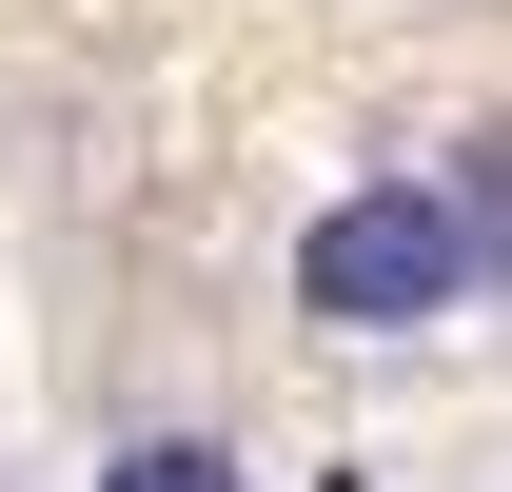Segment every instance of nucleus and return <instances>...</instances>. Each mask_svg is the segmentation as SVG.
Wrapping results in <instances>:
<instances>
[{"label":"nucleus","mask_w":512,"mask_h":492,"mask_svg":"<svg viewBox=\"0 0 512 492\" xmlns=\"http://www.w3.org/2000/svg\"><path fill=\"white\" fill-rule=\"evenodd\" d=\"M473 296V237H453V178H355L296 217V315L316 335H434Z\"/></svg>","instance_id":"f257e3e1"},{"label":"nucleus","mask_w":512,"mask_h":492,"mask_svg":"<svg viewBox=\"0 0 512 492\" xmlns=\"http://www.w3.org/2000/svg\"><path fill=\"white\" fill-rule=\"evenodd\" d=\"M434 178H453V237H473V296H512V119H473Z\"/></svg>","instance_id":"f03ea898"},{"label":"nucleus","mask_w":512,"mask_h":492,"mask_svg":"<svg viewBox=\"0 0 512 492\" xmlns=\"http://www.w3.org/2000/svg\"><path fill=\"white\" fill-rule=\"evenodd\" d=\"M99 492H256L217 433H138V453H99Z\"/></svg>","instance_id":"7ed1b4c3"},{"label":"nucleus","mask_w":512,"mask_h":492,"mask_svg":"<svg viewBox=\"0 0 512 492\" xmlns=\"http://www.w3.org/2000/svg\"><path fill=\"white\" fill-rule=\"evenodd\" d=\"M335 492H355V473H335Z\"/></svg>","instance_id":"20e7f679"}]
</instances>
